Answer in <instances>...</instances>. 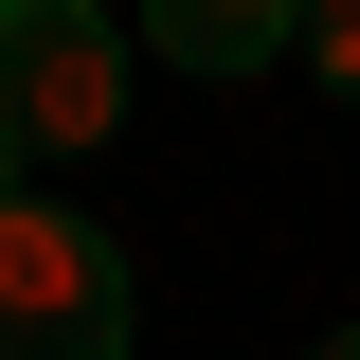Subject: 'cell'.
<instances>
[{"label":"cell","instance_id":"cell-4","mask_svg":"<svg viewBox=\"0 0 360 360\" xmlns=\"http://www.w3.org/2000/svg\"><path fill=\"white\" fill-rule=\"evenodd\" d=\"M307 72H324V108H360V0H307Z\"/></svg>","mask_w":360,"mask_h":360},{"label":"cell","instance_id":"cell-2","mask_svg":"<svg viewBox=\"0 0 360 360\" xmlns=\"http://www.w3.org/2000/svg\"><path fill=\"white\" fill-rule=\"evenodd\" d=\"M108 127H127L108 0H0V144H108Z\"/></svg>","mask_w":360,"mask_h":360},{"label":"cell","instance_id":"cell-5","mask_svg":"<svg viewBox=\"0 0 360 360\" xmlns=\"http://www.w3.org/2000/svg\"><path fill=\"white\" fill-rule=\"evenodd\" d=\"M307 360H360V324H324V342H307Z\"/></svg>","mask_w":360,"mask_h":360},{"label":"cell","instance_id":"cell-3","mask_svg":"<svg viewBox=\"0 0 360 360\" xmlns=\"http://www.w3.org/2000/svg\"><path fill=\"white\" fill-rule=\"evenodd\" d=\"M144 54L162 72H270V54H307V0H144Z\"/></svg>","mask_w":360,"mask_h":360},{"label":"cell","instance_id":"cell-6","mask_svg":"<svg viewBox=\"0 0 360 360\" xmlns=\"http://www.w3.org/2000/svg\"><path fill=\"white\" fill-rule=\"evenodd\" d=\"M0 198H18V144H0Z\"/></svg>","mask_w":360,"mask_h":360},{"label":"cell","instance_id":"cell-1","mask_svg":"<svg viewBox=\"0 0 360 360\" xmlns=\"http://www.w3.org/2000/svg\"><path fill=\"white\" fill-rule=\"evenodd\" d=\"M0 360H127V252L54 198H0Z\"/></svg>","mask_w":360,"mask_h":360}]
</instances>
